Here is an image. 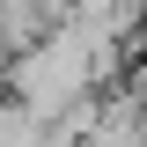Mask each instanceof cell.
<instances>
[{"label": "cell", "instance_id": "obj_1", "mask_svg": "<svg viewBox=\"0 0 147 147\" xmlns=\"http://www.w3.org/2000/svg\"><path fill=\"white\" fill-rule=\"evenodd\" d=\"M0 147H52V140H44V125H37L7 88H0Z\"/></svg>", "mask_w": 147, "mask_h": 147}, {"label": "cell", "instance_id": "obj_2", "mask_svg": "<svg viewBox=\"0 0 147 147\" xmlns=\"http://www.w3.org/2000/svg\"><path fill=\"white\" fill-rule=\"evenodd\" d=\"M132 7H140V15H147V0H132Z\"/></svg>", "mask_w": 147, "mask_h": 147}]
</instances>
